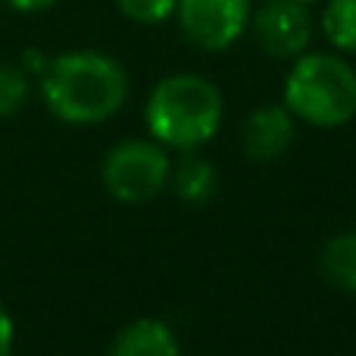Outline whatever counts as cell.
<instances>
[{"label": "cell", "mask_w": 356, "mask_h": 356, "mask_svg": "<svg viewBox=\"0 0 356 356\" xmlns=\"http://www.w3.org/2000/svg\"><path fill=\"white\" fill-rule=\"evenodd\" d=\"M250 31L272 60H297L313 41V16L303 0H263L253 6Z\"/></svg>", "instance_id": "cell-6"}, {"label": "cell", "mask_w": 356, "mask_h": 356, "mask_svg": "<svg viewBox=\"0 0 356 356\" xmlns=\"http://www.w3.org/2000/svg\"><path fill=\"white\" fill-rule=\"evenodd\" d=\"M222 113V94L207 75L172 72L154 85L144 104V122L154 141L188 154L219 135Z\"/></svg>", "instance_id": "cell-2"}, {"label": "cell", "mask_w": 356, "mask_h": 356, "mask_svg": "<svg viewBox=\"0 0 356 356\" xmlns=\"http://www.w3.org/2000/svg\"><path fill=\"white\" fill-rule=\"evenodd\" d=\"M100 178L106 194L116 197L119 203H147L169 188L172 160L160 141L129 138L104 156Z\"/></svg>", "instance_id": "cell-4"}, {"label": "cell", "mask_w": 356, "mask_h": 356, "mask_svg": "<svg viewBox=\"0 0 356 356\" xmlns=\"http://www.w3.org/2000/svg\"><path fill=\"white\" fill-rule=\"evenodd\" d=\"M284 106L316 129H341L356 116V69L341 54L307 50L284 75Z\"/></svg>", "instance_id": "cell-3"}, {"label": "cell", "mask_w": 356, "mask_h": 356, "mask_svg": "<svg viewBox=\"0 0 356 356\" xmlns=\"http://www.w3.org/2000/svg\"><path fill=\"white\" fill-rule=\"evenodd\" d=\"M0 3L16 13H44V10H50V6H56L60 0H0Z\"/></svg>", "instance_id": "cell-15"}, {"label": "cell", "mask_w": 356, "mask_h": 356, "mask_svg": "<svg viewBox=\"0 0 356 356\" xmlns=\"http://www.w3.org/2000/svg\"><path fill=\"white\" fill-rule=\"evenodd\" d=\"M253 0H178L175 19L181 35L207 54H222L250 29Z\"/></svg>", "instance_id": "cell-5"}, {"label": "cell", "mask_w": 356, "mask_h": 356, "mask_svg": "<svg viewBox=\"0 0 356 356\" xmlns=\"http://www.w3.org/2000/svg\"><path fill=\"white\" fill-rule=\"evenodd\" d=\"M110 356H181V347L166 322L135 319L116 334Z\"/></svg>", "instance_id": "cell-8"}, {"label": "cell", "mask_w": 356, "mask_h": 356, "mask_svg": "<svg viewBox=\"0 0 356 356\" xmlns=\"http://www.w3.org/2000/svg\"><path fill=\"white\" fill-rule=\"evenodd\" d=\"M29 100V72L16 63H0V119H13Z\"/></svg>", "instance_id": "cell-12"}, {"label": "cell", "mask_w": 356, "mask_h": 356, "mask_svg": "<svg viewBox=\"0 0 356 356\" xmlns=\"http://www.w3.org/2000/svg\"><path fill=\"white\" fill-rule=\"evenodd\" d=\"M319 25L338 54H356V0H325Z\"/></svg>", "instance_id": "cell-11"}, {"label": "cell", "mask_w": 356, "mask_h": 356, "mask_svg": "<svg viewBox=\"0 0 356 356\" xmlns=\"http://www.w3.org/2000/svg\"><path fill=\"white\" fill-rule=\"evenodd\" d=\"M319 269L325 282L338 291L356 294V232H341L322 247Z\"/></svg>", "instance_id": "cell-9"}, {"label": "cell", "mask_w": 356, "mask_h": 356, "mask_svg": "<svg viewBox=\"0 0 356 356\" xmlns=\"http://www.w3.org/2000/svg\"><path fill=\"white\" fill-rule=\"evenodd\" d=\"M13 344H16V325L0 300V356H13Z\"/></svg>", "instance_id": "cell-14"}, {"label": "cell", "mask_w": 356, "mask_h": 356, "mask_svg": "<svg viewBox=\"0 0 356 356\" xmlns=\"http://www.w3.org/2000/svg\"><path fill=\"white\" fill-rule=\"evenodd\" d=\"M41 97L66 125H100L129 100V72L104 50H69L44 66Z\"/></svg>", "instance_id": "cell-1"}, {"label": "cell", "mask_w": 356, "mask_h": 356, "mask_svg": "<svg viewBox=\"0 0 356 356\" xmlns=\"http://www.w3.org/2000/svg\"><path fill=\"white\" fill-rule=\"evenodd\" d=\"M297 138L294 116L284 104H263L250 110L241 129V144H244L247 160L253 163H272L291 150Z\"/></svg>", "instance_id": "cell-7"}, {"label": "cell", "mask_w": 356, "mask_h": 356, "mask_svg": "<svg viewBox=\"0 0 356 356\" xmlns=\"http://www.w3.org/2000/svg\"><path fill=\"white\" fill-rule=\"evenodd\" d=\"M119 13L138 25H160L175 16L178 0H116Z\"/></svg>", "instance_id": "cell-13"}, {"label": "cell", "mask_w": 356, "mask_h": 356, "mask_svg": "<svg viewBox=\"0 0 356 356\" xmlns=\"http://www.w3.org/2000/svg\"><path fill=\"white\" fill-rule=\"evenodd\" d=\"M303 3H316V0H303Z\"/></svg>", "instance_id": "cell-16"}, {"label": "cell", "mask_w": 356, "mask_h": 356, "mask_svg": "<svg viewBox=\"0 0 356 356\" xmlns=\"http://www.w3.org/2000/svg\"><path fill=\"white\" fill-rule=\"evenodd\" d=\"M172 188L184 203H207L219 188V172L203 156H188L172 169Z\"/></svg>", "instance_id": "cell-10"}]
</instances>
